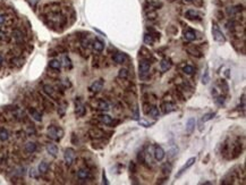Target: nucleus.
Here are the masks:
<instances>
[{
	"label": "nucleus",
	"instance_id": "1",
	"mask_svg": "<svg viewBox=\"0 0 246 185\" xmlns=\"http://www.w3.org/2000/svg\"><path fill=\"white\" fill-rule=\"evenodd\" d=\"M63 135V131L60 128V127H57V126H49L48 127V136L50 139H52L55 141H59Z\"/></svg>",
	"mask_w": 246,
	"mask_h": 185
},
{
	"label": "nucleus",
	"instance_id": "2",
	"mask_svg": "<svg viewBox=\"0 0 246 185\" xmlns=\"http://www.w3.org/2000/svg\"><path fill=\"white\" fill-rule=\"evenodd\" d=\"M212 33H213V37H214V40H216L217 42H220V43H225V42H226V37H225L224 33L220 31L219 25H218L216 22H213Z\"/></svg>",
	"mask_w": 246,
	"mask_h": 185
},
{
	"label": "nucleus",
	"instance_id": "3",
	"mask_svg": "<svg viewBox=\"0 0 246 185\" xmlns=\"http://www.w3.org/2000/svg\"><path fill=\"white\" fill-rule=\"evenodd\" d=\"M150 68H151V61L149 59H142L140 61V74L141 76H145L146 74H149Z\"/></svg>",
	"mask_w": 246,
	"mask_h": 185
},
{
	"label": "nucleus",
	"instance_id": "4",
	"mask_svg": "<svg viewBox=\"0 0 246 185\" xmlns=\"http://www.w3.org/2000/svg\"><path fill=\"white\" fill-rule=\"evenodd\" d=\"M63 159H65V163L67 166H71V163H74L75 159V151L74 149L71 148H67L63 152Z\"/></svg>",
	"mask_w": 246,
	"mask_h": 185
},
{
	"label": "nucleus",
	"instance_id": "5",
	"mask_svg": "<svg viewBox=\"0 0 246 185\" xmlns=\"http://www.w3.org/2000/svg\"><path fill=\"white\" fill-rule=\"evenodd\" d=\"M195 161H196V158H195V157H192V158H190V159L186 161V163H185V165H184V166L182 167L180 169H179L178 174L176 175V178H179V177H180V176H182V175H183L184 173H185V171L188 169V168H190V167L193 166Z\"/></svg>",
	"mask_w": 246,
	"mask_h": 185
},
{
	"label": "nucleus",
	"instance_id": "6",
	"mask_svg": "<svg viewBox=\"0 0 246 185\" xmlns=\"http://www.w3.org/2000/svg\"><path fill=\"white\" fill-rule=\"evenodd\" d=\"M85 111L86 109L84 107V104H82V101L79 99H76V101H75V112H76V115L82 117V116L85 115Z\"/></svg>",
	"mask_w": 246,
	"mask_h": 185
},
{
	"label": "nucleus",
	"instance_id": "7",
	"mask_svg": "<svg viewBox=\"0 0 246 185\" xmlns=\"http://www.w3.org/2000/svg\"><path fill=\"white\" fill-rule=\"evenodd\" d=\"M185 17L187 19H190V21H200L201 19V14L198 11L194 10V9H188V10L185 13Z\"/></svg>",
	"mask_w": 246,
	"mask_h": 185
},
{
	"label": "nucleus",
	"instance_id": "8",
	"mask_svg": "<svg viewBox=\"0 0 246 185\" xmlns=\"http://www.w3.org/2000/svg\"><path fill=\"white\" fill-rule=\"evenodd\" d=\"M161 109H162V111H163L164 114H169V112L176 110V104L170 102V101L163 102V104H161Z\"/></svg>",
	"mask_w": 246,
	"mask_h": 185
},
{
	"label": "nucleus",
	"instance_id": "9",
	"mask_svg": "<svg viewBox=\"0 0 246 185\" xmlns=\"http://www.w3.org/2000/svg\"><path fill=\"white\" fill-rule=\"evenodd\" d=\"M153 155H154V158H156V160H158V161H161V160L164 158L166 153H164V150L161 148V147H159V145H156Z\"/></svg>",
	"mask_w": 246,
	"mask_h": 185
},
{
	"label": "nucleus",
	"instance_id": "10",
	"mask_svg": "<svg viewBox=\"0 0 246 185\" xmlns=\"http://www.w3.org/2000/svg\"><path fill=\"white\" fill-rule=\"evenodd\" d=\"M172 66L171 59L170 58H163L160 61V69L162 72H167L168 69H170V67Z\"/></svg>",
	"mask_w": 246,
	"mask_h": 185
},
{
	"label": "nucleus",
	"instance_id": "11",
	"mask_svg": "<svg viewBox=\"0 0 246 185\" xmlns=\"http://www.w3.org/2000/svg\"><path fill=\"white\" fill-rule=\"evenodd\" d=\"M77 177L79 179H87V178L91 177V173H90V170L87 168H81V169L77 171Z\"/></svg>",
	"mask_w": 246,
	"mask_h": 185
},
{
	"label": "nucleus",
	"instance_id": "12",
	"mask_svg": "<svg viewBox=\"0 0 246 185\" xmlns=\"http://www.w3.org/2000/svg\"><path fill=\"white\" fill-rule=\"evenodd\" d=\"M242 10H244V7L243 6H240V5H238V6H235V7H230L227 9V13L228 15L230 16V17H234V16H236L237 14H239Z\"/></svg>",
	"mask_w": 246,
	"mask_h": 185
},
{
	"label": "nucleus",
	"instance_id": "13",
	"mask_svg": "<svg viewBox=\"0 0 246 185\" xmlns=\"http://www.w3.org/2000/svg\"><path fill=\"white\" fill-rule=\"evenodd\" d=\"M102 88H103V80H98L90 86V90L92 92H100Z\"/></svg>",
	"mask_w": 246,
	"mask_h": 185
},
{
	"label": "nucleus",
	"instance_id": "14",
	"mask_svg": "<svg viewBox=\"0 0 246 185\" xmlns=\"http://www.w3.org/2000/svg\"><path fill=\"white\" fill-rule=\"evenodd\" d=\"M112 59H113V61H115L116 64H124L125 61H126L127 57L125 53H123V52H117V53L112 57Z\"/></svg>",
	"mask_w": 246,
	"mask_h": 185
},
{
	"label": "nucleus",
	"instance_id": "15",
	"mask_svg": "<svg viewBox=\"0 0 246 185\" xmlns=\"http://www.w3.org/2000/svg\"><path fill=\"white\" fill-rule=\"evenodd\" d=\"M183 34H184V39L186 41H190V42L196 39V33L193 30H185Z\"/></svg>",
	"mask_w": 246,
	"mask_h": 185
},
{
	"label": "nucleus",
	"instance_id": "16",
	"mask_svg": "<svg viewBox=\"0 0 246 185\" xmlns=\"http://www.w3.org/2000/svg\"><path fill=\"white\" fill-rule=\"evenodd\" d=\"M195 119L194 118H190L188 120H187L186 123V133L188 134V135H190V134L193 133L194 130H195Z\"/></svg>",
	"mask_w": 246,
	"mask_h": 185
},
{
	"label": "nucleus",
	"instance_id": "17",
	"mask_svg": "<svg viewBox=\"0 0 246 185\" xmlns=\"http://www.w3.org/2000/svg\"><path fill=\"white\" fill-rule=\"evenodd\" d=\"M242 150H243L242 144H240V143H238V142H236L235 144L233 145V151H231V153H234V155H231V158H237V157L240 155Z\"/></svg>",
	"mask_w": 246,
	"mask_h": 185
},
{
	"label": "nucleus",
	"instance_id": "18",
	"mask_svg": "<svg viewBox=\"0 0 246 185\" xmlns=\"http://www.w3.org/2000/svg\"><path fill=\"white\" fill-rule=\"evenodd\" d=\"M47 151H48L49 155H52V157H57V155H58V148L53 143H48L47 144Z\"/></svg>",
	"mask_w": 246,
	"mask_h": 185
},
{
	"label": "nucleus",
	"instance_id": "19",
	"mask_svg": "<svg viewBox=\"0 0 246 185\" xmlns=\"http://www.w3.org/2000/svg\"><path fill=\"white\" fill-rule=\"evenodd\" d=\"M93 48L95 51H99L101 52L102 50H103V48H105V43L102 42V41L100 40V39H98V37H95L93 41Z\"/></svg>",
	"mask_w": 246,
	"mask_h": 185
},
{
	"label": "nucleus",
	"instance_id": "20",
	"mask_svg": "<svg viewBox=\"0 0 246 185\" xmlns=\"http://www.w3.org/2000/svg\"><path fill=\"white\" fill-rule=\"evenodd\" d=\"M99 119H100L103 124H106V125H113V119H112V117H110L109 115L102 114V115L99 116Z\"/></svg>",
	"mask_w": 246,
	"mask_h": 185
},
{
	"label": "nucleus",
	"instance_id": "21",
	"mask_svg": "<svg viewBox=\"0 0 246 185\" xmlns=\"http://www.w3.org/2000/svg\"><path fill=\"white\" fill-rule=\"evenodd\" d=\"M29 112H30V115L33 117L34 120H37V122H41L42 120V116L41 114L37 110V109H34V108H30L29 109Z\"/></svg>",
	"mask_w": 246,
	"mask_h": 185
},
{
	"label": "nucleus",
	"instance_id": "22",
	"mask_svg": "<svg viewBox=\"0 0 246 185\" xmlns=\"http://www.w3.org/2000/svg\"><path fill=\"white\" fill-rule=\"evenodd\" d=\"M148 115L151 116V117H153V118L157 119V118H159V117H160V111H159L158 107H156V106H151L149 112H148Z\"/></svg>",
	"mask_w": 246,
	"mask_h": 185
},
{
	"label": "nucleus",
	"instance_id": "23",
	"mask_svg": "<svg viewBox=\"0 0 246 185\" xmlns=\"http://www.w3.org/2000/svg\"><path fill=\"white\" fill-rule=\"evenodd\" d=\"M24 149H25V151H26L29 155H31V153H34V152H35V150H37V144H35L34 142H27L26 144H25V147H24Z\"/></svg>",
	"mask_w": 246,
	"mask_h": 185
},
{
	"label": "nucleus",
	"instance_id": "24",
	"mask_svg": "<svg viewBox=\"0 0 246 185\" xmlns=\"http://www.w3.org/2000/svg\"><path fill=\"white\" fill-rule=\"evenodd\" d=\"M13 37H14V39L16 40L17 43H22L23 41H24V35H23L22 31L15 30L14 32H13Z\"/></svg>",
	"mask_w": 246,
	"mask_h": 185
},
{
	"label": "nucleus",
	"instance_id": "25",
	"mask_svg": "<svg viewBox=\"0 0 246 185\" xmlns=\"http://www.w3.org/2000/svg\"><path fill=\"white\" fill-rule=\"evenodd\" d=\"M43 91H44L49 96H55V89H53L51 85L49 84H44L43 85Z\"/></svg>",
	"mask_w": 246,
	"mask_h": 185
},
{
	"label": "nucleus",
	"instance_id": "26",
	"mask_svg": "<svg viewBox=\"0 0 246 185\" xmlns=\"http://www.w3.org/2000/svg\"><path fill=\"white\" fill-rule=\"evenodd\" d=\"M98 107L100 110H103V111H107L109 110V104L107 101H105L103 99H100V100L98 101Z\"/></svg>",
	"mask_w": 246,
	"mask_h": 185
},
{
	"label": "nucleus",
	"instance_id": "27",
	"mask_svg": "<svg viewBox=\"0 0 246 185\" xmlns=\"http://www.w3.org/2000/svg\"><path fill=\"white\" fill-rule=\"evenodd\" d=\"M49 66H50V68H52V69L59 70L60 67H61V63H60L58 59H52V60H50Z\"/></svg>",
	"mask_w": 246,
	"mask_h": 185
},
{
	"label": "nucleus",
	"instance_id": "28",
	"mask_svg": "<svg viewBox=\"0 0 246 185\" xmlns=\"http://www.w3.org/2000/svg\"><path fill=\"white\" fill-rule=\"evenodd\" d=\"M49 169V165L47 161H41L40 165H39V171L41 173V174H45Z\"/></svg>",
	"mask_w": 246,
	"mask_h": 185
},
{
	"label": "nucleus",
	"instance_id": "29",
	"mask_svg": "<svg viewBox=\"0 0 246 185\" xmlns=\"http://www.w3.org/2000/svg\"><path fill=\"white\" fill-rule=\"evenodd\" d=\"M9 139V133H8V131L6 128H1L0 130V140L2 141H7Z\"/></svg>",
	"mask_w": 246,
	"mask_h": 185
},
{
	"label": "nucleus",
	"instance_id": "30",
	"mask_svg": "<svg viewBox=\"0 0 246 185\" xmlns=\"http://www.w3.org/2000/svg\"><path fill=\"white\" fill-rule=\"evenodd\" d=\"M144 42H145L146 45H153V42H154V37H153L151 33H148L144 35Z\"/></svg>",
	"mask_w": 246,
	"mask_h": 185
},
{
	"label": "nucleus",
	"instance_id": "31",
	"mask_svg": "<svg viewBox=\"0 0 246 185\" xmlns=\"http://www.w3.org/2000/svg\"><path fill=\"white\" fill-rule=\"evenodd\" d=\"M90 134H91V135H92V136L93 137H101L102 136V135H105V133H103V132H102V131L101 130H91L90 131Z\"/></svg>",
	"mask_w": 246,
	"mask_h": 185
},
{
	"label": "nucleus",
	"instance_id": "32",
	"mask_svg": "<svg viewBox=\"0 0 246 185\" xmlns=\"http://www.w3.org/2000/svg\"><path fill=\"white\" fill-rule=\"evenodd\" d=\"M183 72L186 75H192L194 74V67L190 66V65H186V66L183 67Z\"/></svg>",
	"mask_w": 246,
	"mask_h": 185
},
{
	"label": "nucleus",
	"instance_id": "33",
	"mask_svg": "<svg viewBox=\"0 0 246 185\" xmlns=\"http://www.w3.org/2000/svg\"><path fill=\"white\" fill-rule=\"evenodd\" d=\"M118 77L119 78H123V80H126L128 77V70L126 68H121L119 70V74H118Z\"/></svg>",
	"mask_w": 246,
	"mask_h": 185
},
{
	"label": "nucleus",
	"instance_id": "34",
	"mask_svg": "<svg viewBox=\"0 0 246 185\" xmlns=\"http://www.w3.org/2000/svg\"><path fill=\"white\" fill-rule=\"evenodd\" d=\"M209 81H210L209 70H208V68H206L204 72V74H203V76H202V83H203V84H208Z\"/></svg>",
	"mask_w": 246,
	"mask_h": 185
},
{
	"label": "nucleus",
	"instance_id": "35",
	"mask_svg": "<svg viewBox=\"0 0 246 185\" xmlns=\"http://www.w3.org/2000/svg\"><path fill=\"white\" fill-rule=\"evenodd\" d=\"M214 116H216V114H214V112H209V114H205V115L203 116V118H202V122H203V123L208 122V120H210V119H212Z\"/></svg>",
	"mask_w": 246,
	"mask_h": 185
},
{
	"label": "nucleus",
	"instance_id": "36",
	"mask_svg": "<svg viewBox=\"0 0 246 185\" xmlns=\"http://www.w3.org/2000/svg\"><path fill=\"white\" fill-rule=\"evenodd\" d=\"M216 102L219 104V106H222V104H225V98H224V96H219V94H218V96H216Z\"/></svg>",
	"mask_w": 246,
	"mask_h": 185
},
{
	"label": "nucleus",
	"instance_id": "37",
	"mask_svg": "<svg viewBox=\"0 0 246 185\" xmlns=\"http://www.w3.org/2000/svg\"><path fill=\"white\" fill-rule=\"evenodd\" d=\"M170 170H171V166L170 165H168V163H166L163 166V168H162V171H163L164 174H170Z\"/></svg>",
	"mask_w": 246,
	"mask_h": 185
},
{
	"label": "nucleus",
	"instance_id": "38",
	"mask_svg": "<svg viewBox=\"0 0 246 185\" xmlns=\"http://www.w3.org/2000/svg\"><path fill=\"white\" fill-rule=\"evenodd\" d=\"M175 93H176V96H178V99L179 100H182V101H184L185 100V96H184V94L183 93H182V91H180V90H176L175 91Z\"/></svg>",
	"mask_w": 246,
	"mask_h": 185
},
{
	"label": "nucleus",
	"instance_id": "39",
	"mask_svg": "<svg viewBox=\"0 0 246 185\" xmlns=\"http://www.w3.org/2000/svg\"><path fill=\"white\" fill-rule=\"evenodd\" d=\"M220 85H221V88H224V91L225 92H228V90H229V86H228V84H227V82L225 81V80H221L220 81Z\"/></svg>",
	"mask_w": 246,
	"mask_h": 185
},
{
	"label": "nucleus",
	"instance_id": "40",
	"mask_svg": "<svg viewBox=\"0 0 246 185\" xmlns=\"http://www.w3.org/2000/svg\"><path fill=\"white\" fill-rule=\"evenodd\" d=\"M63 61H65V66L68 67V68H71V59L68 58L67 56H63Z\"/></svg>",
	"mask_w": 246,
	"mask_h": 185
},
{
	"label": "nucleus",
	"instance_id": "41",
	"mask_svg": "<svg viewBox=\"0 0 246 185\" xmlns=\"http://www.w3.org/2000/svg\"><path fill=\"white\" fill-rule=\"evenodd\" d=\"M7 21V15L6 14H0V25H4Z\"/></svg>",
	"mask_w": 246,
	"mask_h": 185
},
{
	"label": "nucleus",
	"instance_id": "42",
	"mask_svg": "<svg viewBox=\"0 0 246 185\" xmlns=\"http://www.w3.org/2000/svg\"><path fill=\"white\" fill-rule=\"evenodd\" d=\"M137 159H138V161H141L142 163H145V158H144V152L143 151H141L140 153H138V155H137Z\"/></svg>",
	"mask_w": 246,
	"mask_h": 185
},
{
	"label": "nucleus",
	"instance_id": "43",
	"mask_svg": "<svg viewBox=\"0 0 246 185\" xmlns=\"http://www.w3.org/2000/svg\"><path fill=\"white\" fill-rule=\"evenodd\" d=\"M7 39V34H6V32L2 30H0V41H5Z\"/></svg>",
	"mask_w": 246,
	"mask_h": 185
},
{
	"label": "nucleus",
	"instance_id": "44",
	"mask_svg": "<svg viewBox=\"0 0 246 185\" xmlns=\"http://www.w3.org/2000/svg\"><path fill=\"white\" fill-rule=\"evenodd\" d=\"M65 111H66V108H65V106H60V107L58 108V114H59L60 116L65 115Z\"/></svg>",
	"mask_w": 246,
	"mask_h": 185
},
{
	"label": "nucleus",
	"instance_id": "45",
	"mask_svg": "<svg viewBox=\"0 0 246 185\" xmlns=\"http://www.w3.org/2000/svg\"><path fill=\"white\" fill-rule=\"evenodd\" d=\"M150 108H151V104H143V111L145 112L146 115H148V112H149Z\"/></svg>",
	"mask_w": 246,
	"mask_h": 185
},
{
	"label": "nucleus",
	"instance_id": "46",
	"mask_svg": "<svg viewBox=\"0 0 246 185\" xmlns=\"http://www.w3.org/2000/svg\"><path fill=\"white\" fill-rule=\"evenodd\" d=\"M129 170L132 173H136V165H135L134 161H132L131 165H129Z\"/></svg>",
	"mask_w": 246,
	"mask_h": 185
},
{
	"label": "nucleus",
	"instance_id": "47",
	"mask_svg": "<svg viewBox=\"0 0 246 185\" xmlns=\"http://www.w3.org/2000/svg\"><path fill=\"white\" fill-rule=\"evenodd\" d=\"M188 52H190V55L193 56H198V57H202L201 52H198L196 50H190V49H188Z\"/></svg>",
	"mask_w": 246,
	"mask_h": 185
},
{
	"label": "nucleus",
	"instance_id": "48",
	"mask_svg": "<svg viewBox=\"0 0 246 185\" xmlns=\"http://www.w3.org/2000/svg\"><path fill=\"white\" fill-rule=\"evenodd\" d=\"M140 124H141V125H144L145 127H150L153 123H148V122H144V120H140Z\"/></svg>",
	"mask_w": 246,
	"mask_h": 185
},
{
	"label": "nucleus",
	"instance_id": "49",
	"mask_svg": "<svg viewBox=\"0 0 246 185\" xmlns=\"http://www.w3.org/2000/svg\"><path fill=\"white\" fill-rule=\"evenodd\" d=\"M29 1H30V4H31V6H32V7H35L40 0H29Z\"/></svg>",
	"mask_w": 246,
	"mask_h": 185
},
{
	"label": "nucleus",
	"instance_id": "50",
	"mask_svg": "<svg viewBox=\"0 0 246 185\" xmlns=\"http://www.w3.org/2000/svg\"><path fill=\"white\" fill-rule=\"evenodd\" d=\"M102 178H103V183H105L106 185H108V181H107V177H106V173L103 171V174H102Z\"/></svg>",
	"mask_w": 246,
	"mask_h": 185
},
{
	"label": "nucleus",
	"instance_id": "51",
	"mask_svg": "<svg viewBox=\"0 0 246 185\" xmlns=\"http://www.w3.org/2000/svg\"><path fill=\"white\" fill-rule=\"evenodd\" d=\"M2 63H4V57H2V55L0 53V66L2 65Z\"/></svg>",
	"mask_w": 246,
	"mask_h": 185
},
{
	"label": "nucleus",
	"instance_id": "52",
	"mask_svg": "<svg viewBox=\"0 0 246 185\" xmlns=\"http://www.w3.org/2000/svg\"><path fill=\"white\" fill-rule=\"evenodd\" d=\"M202 184H208V185H210V184H212L211 182H204V183H202Z\"/></svg>",
	"mask_w": 246,
	"mask_h": 185
},
{
	"label": "nucleus",
	"instance_id": "53",
	"mask_svg": "<svg viewBox=\"0 0 246 185\" xmlns=\"http://www.w3.org/2000/svg\"><path fill=\"white\" fill-rule=\"evenodd\" d=\"M226 75H227V76H229V69L226 70Z\"/></svg>",
	"mask_w": 246,
	"mask_h": 185
},
{
	"label": "nucleus",
	"instance_id": "54",
	"mask_svg": "<svg viewBox=\"0 0 246 185\" xmlns=\"http://www.w3.org/2000/svg\"><path fill=\"white\" fill-rule=\"evenodd\" d=\"M186 2H192V1H194V0H185Z\"/></svg>",
	"mask_w": 246,
	"mask_h": 185
},
{
	"label": "nucleus",
	"instance_id": "55",
	"mask_svg": "<svg viewBox=\"0 0 246 185\" xmlns=\"http://www.w3.org/2000/svg\"><path fill=\"white\" fill-rule=\"evenodd\" d=\"M170 1H174V0H170Z\"/></svg>",
	"mask_w": 246,
	"mask_h": 185
}]
</instances>
